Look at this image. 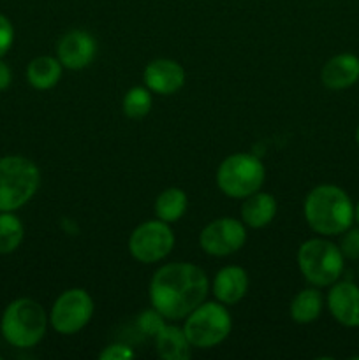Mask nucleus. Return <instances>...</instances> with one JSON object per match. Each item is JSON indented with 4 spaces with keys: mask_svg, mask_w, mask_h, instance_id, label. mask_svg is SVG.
<instances>
[{
    "mask_svg": "<svg viewBox=\"0 0 359 360\" xmlns=\"http://www.w3.org/2000/svg\"><path fill=\"white\" fill-rule=\"evenodd\" d=\"M246 243L245 224L224 217L210 221L199 234V245L211 257H227L243 248Z\"/></svg>",
    "mask_w": 359,
    "mask_h": 360,
    "instance_id": "nucleus-10",
    "label": "nucleus"
},
{
    "mask_svg": "<svg viewBox=\"0 0 359 360\" xmlns=\"http://www.w3.org/2000/svg\"><path fill=\"white\" fill-rule=\"evenodd\" d=\"M208 276L190 262L162 266L150 281V301L165 320H182L206 301Z\"/></svg>",
    "mask_w": 359,
    "mask_h": 360,
    "instance_id": "nucleus-1",
    "label": "nucleus"
},
{
    "mask_svg": "<svg viewBox=\"0 0 359 360\" xmlns=\"http://www.w3.org/2000/svg\"><path fill=\"white\" fill-rule=\"evenodd\" d=\"M278 211L277 199L271 193L256 192L245 197L241 206V220L250 229H263L275 220Z\"/></svg>",
    "mask_w": 359,
    "mask_h": 360,
    "instance_id": "nucleus-16",
    "label": "nucleus"
},
{
    "mask_svg": "<svg viewBox=\"0 0 359 360\" xmlns=\"http://www.w3.org/2000/svg\"><path fill=\"white\" fill-rule=\"evenodd\" d=\"M157 352L164 360H189L192 355V345L187 340L185 330L165 323L155 336Z\"/></svg>",
    "mask_w": 359,
    "mask_h": 360,
    "instance_id": "nucleus-17",
    "label": "nucleus"
},
{
    "mask_svg": "<svg viewBox=\"0 0 359 360\" xmlns=\"http://www.w3.org/2000/svg\"><path fill=\"white\" fill-rule=\"evenodd\" d=\"M298 266L303 278L313 287H331L344 271V255L340 246L326 239L313 238L298 250Z\"/></svg>",
    "mask_w": 359,
    "mask_h": 360,
    "instance_id": "nucleus-5",
    "label": "nucleus"
},
{
    "mask_svg": "<svg viewBox=\"0 0 359 360\" xmlns=\"http://www.w3.org/2000/svg\"><path fill=\"white\" fill-rule=\"evenodd\" d=\"M232 329V320L222 302H201L185 316L183 330L192 348L206 350L225 341Z\"/></svg>",
    "mask_w": 359,
    "mask_h": 360,
    "instance_id": "nucleus-7",
    "label": "nucleus"
},
{
    "mask_svg": "<svg viewBox=\"0 0 359 360\" xmlns=\"http://www.w3.org/2000/svg\"><path fill=\"white\" fill-rule=\"evenodd\" d=\"M355 141H358V144H359V127H358V130H355Z\"/></svg>",
    "mask_w": 359,
    "mask_h": 360,
    "instance_id": "nucleus-29",
    "label": "nucleus"
},
{
    "mask_svg": "<svg viewBox=\"0 0 359 360\" xmlns=\"http://www.w3.org/2000/svg\"><path fill=\"white\" fill-rule=\"evenodd\" d=\"M354 218L358 220V224H359V202H358V206L354 207Z\"/></svg>",
    "mask_w": 359,
    "mask_h": 360,
    "instance_id": "nucleus-28",
    "label": "nucleus"
},
{
    "mask_svg": "<svg viewBox=\"0 0 359 360\" xmlns=\"http://www.w3.org/2000/svg\"><path fill=\"white\" fill-rule=\"evenodd\" d=\"M320 81L329 90H345L359 81V58L352 53H340L324 63Z\"/></svg>",
    "mask_w": 359,
    "mask_h": 360,
    "instance_id": "nucleus-14",
    "label": "nucleus"
},
{
    "mask_svg": "<svg viewBox=\"0 0 359 360\" xmlns=\"http://www.w3.org/2000/svg\"><path fill=\"white\" fill-rule=\"evenodd\" d=\"M175 246V234L169 224L148 220L137 225L129 238V252L137 262L155 264L165 259Z\"/></svg>",
    "mask_w": 359,
    "mask_h": 360,
    "instance_id": "nucleus-9",
    "label": "nucleus"
},
{
    "mask_svg": "<svg viewBox=\"0 0 359 360\" xmlns=\"http://www.w3.org/2000/svg\"><path fill=\"white\" fill-rule=\"evenodd\" d=\"M25 229L13 211H0V255H7L20 248Z\"/></svg>",
    "mask_w": 359,
    "mask_h": 360,
    "instance_id": "nucleus-21",
    "label": "nucleus"
},
{
    "mask_svg": "<svg viewBox=\"0 0 359 360\" xmlns=\"http://www.w3.org/2000/svg\"><path fill=\"white\" fill-rule=\"evenodd\" d=\"M151 91L144 86H134L125 94L122 101L123 115L130 120H141L151 111Z\"/></svg>",
    "mask_w": 359,
    "mask_h": 360,
    "instance_id": "nucleus-22",
    "label": "nucleus"
},
{
    "mask_svg": "<svg viewBox=\"0 0 359 360\" xmlns=\"http://www.w3.org/2000/svg\"><path fill=\"white\" fill-rule=\"evenodd\" d=\"M97 55V41L87 30H70L60 37L56 44V58L65 69H87Z\"/></svg>",
    "mask_w": 359,
    "mask_h": 360,
    "instance_id": "nucleus-11",
    "label": "nucleus"
},
{
    "mask_svg": "<svg viewBox=\"0 0 359 360\" xmlns=\"http://www.w3.org/2000/svg\"><path fill=\"white\" fill-rule=\"evenodd\" d=\"M340 250L344 259H359V229H347L340 241Z\"/></svg>",
    "mask_w": 359,
    "mask_h": 360,
    "instance_id": "nucleus-24",
    "label": "nucleus"
},
{
    "mask_svg": "<svg viewBox=\"0 0 359 360\" xmlns=\"http://www.w3.org/2000/svg\"><path fill=\"white\" fill-rule=\"evenodd\" d=\"M303 213L313 232L338 236L351 229L354 221V204L340 186L319 185L306 195Z\"/></svg>",
    "mask_w": 359,
    "mask_h": 360,
    "instance_id": "nucleus-2",
    "label": "nucleus"
},
{
    "mask_svg": "<svg viewBox=\"0 0 359 360\" xmlns=\"http://www.w3.org/2000/svg\"><path fill=\"white\" fill-rule=\"evenodd\" d=\"M41 185V172L30 158L9 155L0 158V211H16Z\"/></svg>",
    "mask_w": 359,
    "mask_h": 360,
    "instance_id": "nucleus-4",
    "label": "nucleus"
},
{
    "mask_svg": "<svg viewBox=\"0 0 359 360\" xmlns=\"http://www.w3.org/2000/svg\"><path fill=\"white\" fill-rule=\"evenodd\" d=\"M164 326H165V316L162 315L160 311H157L155 308L146 309V311H143L139 316H137V327H139V330L144 334V336L155 338L158 333H160V329Z\"/></svg>",
    "mask_w": 359,
    "mask_h": 360,
    "instance_id": "nucleus-23",
    "label": "nucleus"
},
{
    "mask_svg": "<svg viewBox=\"0 0 359 360\" xmlns=\"http://www.w3.org/2000/svg\"><path fill=\"white\" fill-rule=\"evenodd\" d=\"M63 65L58 58L53 56H37L27 67V79L35 90H49L62 77Z\"/></svg>",
    "mask_w": 359,
    "mask_h": 360,
    "instance_id": "nucleus-18",
    "label": "nucleus"
},
{
    "mask_svg": "<svg viewBox=\"0 0 359 360\" xmlns=\"http://www.w3.org/2000/svg\"><path fill=\"white\" fill-rule=\"evenodd\" d=\"M327 308L338 323L359 327V287L352 281L333 283L327 294Z\"/></svg>",
    "mask_w": 359,
    "mask_h": 360,
    "instance_id": "nucleus-13",
    "label": "nucleus"
},
{
    "mask_svg": "<svg viewBox=\"0 0 359 360\" xmlns=\"http://www.w3.org/2000/svg\"><path fill=\"white\" fill-rule=\"evenodd\" d=\"M322 294L317 288H305L292 299L289 311H291V319L296 323L306 326V323H312L319 319L320 313H322Z\"/></svg>",
    "mask_w": 359,
    "mask_h": 360,
    "instance_id": "nucleus-19",
    "label": "nucleus"
},
{
    "mask_svg": "<svg viewBox=\"0 0 359 360\" xmlns=\"http://www.w3.org/2000/svg\"><path fill=\"white\" fill-rule=\"evenodd\" d=\"M187 206H189L187 193L182 188L171 186L160 192V195L155 200V214L158 220L165 224H175L185 214Z\"/></svg>",
    "mask_w": 359,
    "mask_h": 360,
    "instance_id": "nucleus-20",
    "label": "nucleus"
},
{
    "mask_svg": "<svg viewBox=\"0 0 359 360\" xmlns=\"http://www.w3.org/2000/svg\"><path fill=\"white\" fill-rule=\"evenodd\" d=\"M266 179L264 164L250 153L229 155L217 169V186L231 199H245L259 192Z\"/></svg>",
    "mask_w": 359,
    "mask_h": 360,
    "instance_id": "nucleus-6",
    "label": "nucleus"
},
{
    "mask_svg": "<svg viewBox=\"0 0 359 360\" xmlns=\"http://www.w3.org/2000/svg\"><path fill=\"white\" fill-rule=\"evenodd\" d=\"M48 316L37 301L16 299L4 309L0 330L4 340L16 348H32L44 338Z\"/></svg>",
    "mask_w": 359,
    "mask_h": 360,
    "instance_id": "nucleus-3",
    "label": "nucleus"
},
{
    "mask_svg": "<svg viewBox=\"0 0 359 360\" xmlns=\"http://www.w3.org/2000/svg\"><path fill=\"white\" fill-rule=\"evenodd\" d=\"M248 290V274L239 266L222 267L213 280V294L222 304H236Z\"/></svg>",
    "mask_w": 359,
    "mask_h": 360,
    "instance_id": "nucleus-15",
    "label": "nucleus"
},
{
    "mask_svg": "<svg viewBox=\"0 0 359 360\" xmlns=\"http://www.w3.org/2000/svg\"><path fill=\"white\" fill-rule=\"evenodd\" d=\"M14 42V27L4 14H0V58L11 49Z\"/></svg>",
    "mask_w": 359,
    "mask_h": 360,
    "instance_id": "nucleus-26",
    "label": "nucleus"
},
{
    "mask_svg": "<svg viewBox=\"0 0 359 360\" xmlns=\"http://www.w3.org/2000/svg\"><path fill=\"white\" fill-rule=\"evenodd\" d=\"M143 79L148 90L153 94L172 95L185 84V70L175 60L157 58L148 63Z\"/></svg>",
    "mask_w": 359,
    "mask_h": 360,
    "instance_id": "nucleus-12",
    "label": "nucleus"
},
{
    "mask_svg": "<svg viewBox=\"0 0 359 360\" xmlns=\"http://www.w3.org/2000/svg\"><path fill=\"white\" fill-rule=\"evenodd\" d=\"M0 359H2V357H0Z\"/></svg>",
    "mask_w": 359,
    "mask_h": 360,
    "instance_id": "nucleus-30",
    "label": "nucleus"
},
{
    "mask_svg": "<svg viewBox=\"0 0 359 360\" xmlns=\"http://www.w3.org/2000/svg\"><path fill=\"white\" fill-rule=\"evenodd\" d=\"M134 357V350L127 345L115 343L106 347L104 350L99 354V359L101 360H130Z\"/></svg>",
    "mask_w": 359,
    "mask_h": 360,
    "instance_id": "nucleus-25",
    "label": "nucleus"
},
{
    "mask_svg": "<svg viewBox=\"0 0 359 360\" xmlns=\"http://www.w3.org/2000/svg\"><path fill=\"white\" fill-rule=\"evenodd\" d=\"M11 81H13V74H11L9 65L0 60V91L6 90V88L11 84Z\"/></svg>",
    "mask_w": 359,
    "mask_h": 360,
    "instance_id": "nucleus-27",
    "label": "nucleus"
},
{
    "mask_svg": "<svg viewBox=\"0 0 359 360\" xmlns=\"http://www.w3.org/2000/svg\"><path fill=\"white\" fill-rule=\"evenodd\" d=\"M95 311L92 295L83 288H69L53 304L49 323L62 336H73L88 326Z\"/></svg>",
    "mask_w": 359,
    "mask_h": 360,
    "instance_id": "nucleus-8",
    "label": "nucleus"
}]
</instances>
